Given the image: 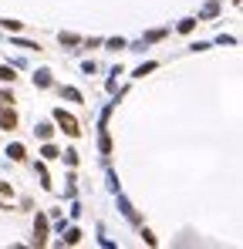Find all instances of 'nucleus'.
<instances>
[{
    "label": "nucleus",
    "mask_w": 243,
    "mask_h": 249,
    "mask_svg": "<svg viewBox=\"0 0 243 249\" xmlns=\"http://www.w3.org/2000/svg\"><path fill=\"white\" fill-rule=\"evenodd\" d=\"M54 118H58V124H61V128H65L68 135H78V131H81V128H78V122H75L71 115H65V111H58Z\"/></svg>",
    "instance_id": "obj_1"
},
{
    "label": "nucleus",
    "mask_w": 243,
    "mask_h": 249,
    "mask_svg": "<svg viewBox=\"0 0 243 249\" xmlns=\"http://www.w3.org/2000/svg\"><path fill=\"white\" fill-rule=\"evenodd\" d=\"M34 233H37L34 239H37V243H44V236H48V219H44V216H37V222H34Z\"/></svg>",
    "instance_id": "obj_2"
},
{
    "label": "nucleus",
    "mask_w": 243,
    "mask_h": 249,
    "mask_svg": "<svg viewBox=\"0 0 243 249\" xmlns=\"http://www.w3.org/2000/svg\"><path fill=\"white\" fill-rule=\"evenodd\" d=\"M14 124H17V115H14V111H3V115H0V128H7V131H10Z\"/></svg>",
    "instance_id": "obj_3"
},
{
    "label": "nucleus",
    "mask_w": 243,
    "mask_h": 249,
    "mask_svg": "<svg viewBox=\"0 0 243 249\" xmlns=\"http://www.w3.org/2000/svg\"><path fill=\"white\" fill-rule=\"evenodd\" d=\"M7 155H10L14 162H20V158H24V145H10V152H7Z\"/></svg>",
    "instance_id": "obj_4"
},
{
    "label": "nucleus",
    "mask_w": 243,
    "mask_h": 249,
    "mask_svg": "<svg viewBox=\"0 0 243 249\" xmlns=\"http://www.w3.org/2000/svg\"><path fill=\"white\" fill-rule=\"evenodd\" d=\"M34 81H37V84H41V88H44V84H51V78H48V71H41V74H37V78H34Z\"/></svg>",
    "instance_id": "obj_5"
},
{
    "label": "nucleus",
    "mask_w": 243,
    "mask_h": 249,
    "mask_svg": "<svg viewBox=\"0 0 243 249\" xmlns=\"http://www.w3.org/2000/svg\"><path fill=\"white\" fill-rule=\"evenodd\" d=\"M44 158H58V148L54 145H44Z\"/></svg>",
    "instance_id": "obj_6"
},
{
    "label": "nucleus",
    "mask_w": 243,
    "mask_h": 249,
    "mask_svg": "<svg viewBox=\"0 0 243 249\" xmlns=\"http://www.w3.org/2000/svg\"><path fill=\"white\" fill-rule=\"evenodd\" d=\"M0 81H14V71L10 67H0Z\"/></svg>",
    "instance_id": "obj_7"
}]
</instances>
